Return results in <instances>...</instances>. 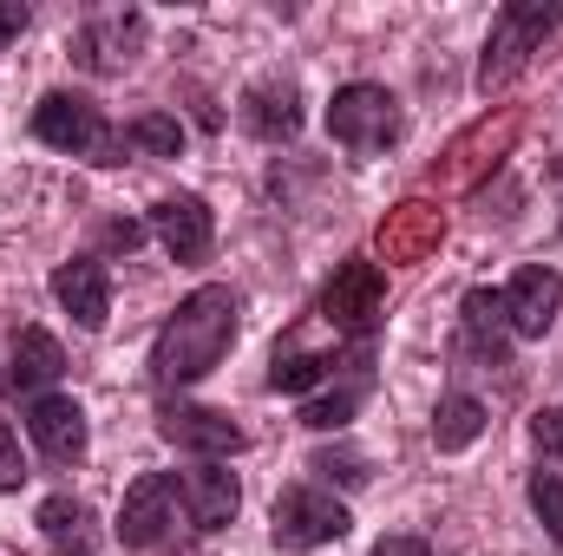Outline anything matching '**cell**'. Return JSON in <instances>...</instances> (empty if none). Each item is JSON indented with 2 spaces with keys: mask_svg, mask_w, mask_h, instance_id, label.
Listing matches in <instances>:
<instances>
[{
  "mask_svg": "<svg viewBox=\"0 0 563 556\" xmlns=\"http://www.w3.org/2000/svg\"><path fill=\"white\" fill-rule=\"evenodd\" d=\"M236 327H243V301H236V288H223V281H210V288H197V294H184L177 301V314L157 327V347H151V380L164 387V393H184V387H197L230 347H236Z\"/></svg>",
  "mask_w": 563,
  "mask_h": 556,
  "instance_id": "cell-1",
  "label": "cell"
},
{
  "mask_svg": "<svg viewBox=\"0 0 563 556\" xmlns=\"http://www.w3.org/2000/svg\"><path fill=\"white\" fill-rule=\"evenodd\" d=\"M558 26H563V0H511V7H498L492 40H485V59H478V92L511 86L531 66V53H544V40Z\"/></svg>",
  "mask_w": 563,
  "mask_h": 556,
  "instance_id": "cell-2",
  "label": "cell"
},
{
  "mask_svg": "<svg viewBox=\"0 0 563 556\" xmlns=\"http://www.w3.org/2000/svg\"><path fill=\"white\" fill-rule=\"evenodd\" d=\"M33 138L53 144V151H73L86 164H125L132 138L106 125V112L86 99V92H46L33 105Z\"/></svg>",
  "mask_w": 563,
  "mask_h": 556,
  "instance_id": "cell-3",
  "label": "cell"
},
{
  "mask_svg": "<svg viewBox=\"0 0 563 556\" xmlns=\"http://www.w3.org/2000/svg\"><path fill=\"white\" fill-rule=\"evenodd\" d=\"M400 132H407V119H400V99H394L387 86L354 79V86H341L334 105H328V138L341 144V151H354V157L394 151Z\"/></svg>",
  "mask_w": 563,
  "mask_h": 556,
  "instance_id": "cell-4",
  "label": "cell"
},
{
  "mask_svg": "<svg viewBox=\"0 0 563 556\" xmlns=\"http://www.w3.org/2000/svg\"><path fill=\"white\" fill-rule=\"evenodd\" d=\"M347 531H354L347 504L328 498V491H314V485H288L276 498V524H269L276 551L301 556V551H321V544H341Z\"/></svg>",
  "mask_w": 563,
  "mask_h": 556,
  "instance_id": "cell-5",
  "label": "cell"
},
{
  "mask_svg": "<svg viewBox=\"0 0 563 556\" xmlns=\"http://www.w3.org/2000/svg\"><path fill=\"white\" fill-rule=\"evenodd\" d=\"M380 314H387V276H380V263L347 256V263L328 276V288H321V321H328L334 334H367Z\"/></svg>",
  "mask_w": 563,
  "mask_h": 556,
  "instance_id": "cell-6",
  "label": "cell"
},
{
  "mask_svg": "<svg viewBox=\"0 0 563 556\" xmlns=\"http://www.w3.org/2000/svg\"><path fill=\"white\" fill-rule=\"evenodd\" d=\"M518 132H525V119L518 112H498V119H478L472 132H459L452 138V151L439 157V184H452V190H472L511 144H518Z\"/></svg>",
  "mask_w": 563,
  "mask_h": 556,
  "instance_id": "cell-7",
  "label": "cell"
},
{
  "mask_svg": "<svg viewBox=\"0 0 563 556\" xmlns=\"http://www.w3.org/2000/svg\"><path fill=\"white\" fill-rule=\"evenodd\" d=\"M157 438L177 445V452H203V458H236V452L250 445V432L230 413H217V407H184V400H170V407L157 413Z\"/></svg>",
  "mask_w": 563,
  "mask_h": 556,
  "instance_id": "cell-8",
  "label": "cell"
},
{
  "mask_svg": "<svg viewBox=\"0 0 563 556\" xmlns=\"http://www.w3.org/2000/svg\"><path fill=\"white\" fill-rule=\"evenodd\" d=\"M177 524V478L170 471H144L119 504V544L125 551H157Z\"/></svg>",
  "mask_w": 563,
  "mask_h": 556,
  "instance_id": "cell-9",
  "label": "cell"
},
{
  "mask_svg": "<svg viewBox=\"0 0 563 556\" xmlns=\"http://www.w3.org/2000/svg\"><path fill=\"white\" fill-rule=\"evenodd\" d=\"M558 308H563V276L551 263H525L511 276V288H505V327L518 341H544L551 321H558Z\"/></svg>",
  "mask_w": 563,
  "mask_h": 556,
  "instance_id": "cell-10",
  "label": "cell"
},
{
  "mask_svg": "<svg viewBox=\"0 0 563 556\" xmlns=\"http://www.w3.org/2000/svg\"><path fill=\"white\" fill-rule=\"evenodd\" d=\"M26 438H33L53 465H79L86 445H92V432H86V407L66 400V393H40V400L26 407Z\"/></svg>",
  "mask_w": 563,
  "mask_h": 556,
  "instance_id": "cell-11",
  "label": "cell"
},
{
  "mask_svg": "<svg viewBox=\"0 0 563 556\" xmlns=\"http://www.w3.org/2000/svg\"><path fill=\"white\" fill-rule=\"evenodd\" d=\"M151 236L170 249V263H203L210 256V243H217V216H210V203L203 197H164L157 210H151Z\"/></svg>",
  "mask_w": 563,
  "mask_h": 556,
  "instance_id": "cell-12",
  "label": "cell"
},
{
  "mask_svg": "<svg viewBox=\"0 0 563 556\" xmlns=\"http://www.w3.org/2000/svg\"><path fill=\"white\" fill-rule=\"evenodd\" d=\"M53 294H59V308H66L86 334H99V327L112 321V276H106L99 256H73V263H59V269H53Z\"/></svg>",
  "mask_w": 563,
  "mask_h": 556,
  "instance_id": "cell-13",
  "label": "cell"
},
{
  "mask_svg": "<svg viewBox=\"0 0 563 556\" xmlns=\"http://www.w3.org/2000/svg\"><path fill=\"white\" fill-rule=\"evenodd\" d=\"M177 504L190 511V524H197V531H223V524H236V504H243L236 471H223L217 458L190 465V471L177 478Z\"/></svg>",
  "mask_w": 563,
  "mask_h": 556,
  "instance_id": "cell-14",
  "label": "cell"
},
{
  "mask_svg": "<svg viewBox=\"0 0 563 556\" xmlns=\"http://www.w3.org/2000/svg\"><path fill=\"white\" fill-rule=\"evenodd\" d=\"M439 243H445V210L426 203V197H407V203L387 210V223H380V256H387V263H426Z\"/></svg>",
  "mask_w": 563,
  "mask_h": 556,
  "instance_id": "cell-15",
  "label": "cell"
},
{
  "mask_svg": "<svg viewBox=\"0 0 563 556\" xmlns=\"http://www.w3.org/2000/svg\"><path fill=\"white\" fill-rule=\"evenodd\" d=\"M308 334H314V327H295L276 347V360H269V387H276V393H308V387L334 380V367H341L334 354H341V347H314Z\"/></svg>",
  "mask_w": 563,
  "mask_h": 556,
  "instance_id": "cell-16",
  "label": "cell"
},
{
  "mask_svg": "<svg viewBox=\"0 0 563 556\" xmlns=\"http://www.w3.org/2000/svg\"><path fill=\"white\" fill-rule=\"evenodd\" d=\"M243 125L263 144H288L301 132V92H295L288 79H256V86L243 92Z\"/></svg>",
  "mask_w": 563,
  "mask_h": 556,
  "instance_id": "cell-17",
  "label": "cell"
},
{
  "mask_svg": "<svg viewBox=\"0 0 563 556\" xmlns=\"http://www.w3.org/2000/svg\"><path fill=\"white\" fill-rule=\"evenodd\" d=\"M59 374H66L59 341H53L46 327H20V334H13V360H7V393H13V400H20V393H46Z\"/></svg>",
  "mask_w": 563,
  "mask_h": 556,
  "instance_id": "cell-18",
  "label": "cell"
},
{
  "mask_svg": "<svg viewBox=\"0 0 563 556\" xmlns=\"http://www.w3.org/2000/svg\"><path fill=\"white\" fill-rule=\"evenodd\" d=\"M139 40H144L139 13H112V20H92V26L73 40V53H79L92 73H125V66L139 59Z\"/></svg>",
  "mask_w": 563,
  "mask_h": 556,
  "instance_id": "cell-19",
  "label": "cell"
},
{
  "mask_svg": "<svg viewBox=\"0 0 563 556\" xmlns=\"http://www.w3.org/2000/svg\"><path fill=\"white\" fill-rule=\"evenodd\" d=\"M459 314H465V334L478 341V354L498 367V360H505V334H511V327H505V294H492V288H472V294L459 301Z\"/></svg>",
  "mask_w": 563,
  "mask_h": 556,
  "instance_id": "cell-20",
  "label": "cell"
},
{
  "mask_svg": "<svg viewBox=\"0 0 563 556\" xmlns=\"http://www.w3.org/2000/svg\"><path fill=\"white\" fill-rule=\"evenodd\" d=\"M478 432H485V407L472 393H445L439 400V413H432V445L439 452H465Z\"/></svg>",
  "mask_w": 563,
  "mask_h": 556,
  "instance_id": "cell-21",
  "label": "cell"
},
{
  "mask_svg": "<svg viewBox=\"0 0 563 556\" xmlns=\"http://www.w3.org/2000/svg\"><path fill=\"white\" fill-rule=\"evenodd\" d=\"M33 524H40L59 551H92V511H86L79 498H66V491H59V498H46Z\"/></svg>",
  "mask_w": 563,
  "mask_h": 556,
  "instance_id": "cell-22",
  "label": "cell"
},
{
  "mask_svg": "<svg viewBox=\"0 0 563 556\" xmlns=\"http://www.w3.org/2000/svg\"><path fill=\"white\" fill-rule=\"evenodd\" d=\"M367 400V374H354L341 393H321V400H308L301 407V425H314V432H341L347 419H354V407Z\"/></svg>",
  "mask_w": 563,
  "mask_h": 556,
  "instance_id": "cell-23",
  "label": "cell"
},
{
  "mask_svg": "<svg viewBox=\"0 0 563 556\" xmlns=\"http://www.w3.org/2000/svg\"><path fill=\"white\" fill-rule=\"evenodd\" d=\"M125 138L139 144L144 157H184V125H177L170 112H139Z\"/></svg>",
  "mask_w": 563,
  "mask_h": 556,
  "instance_id": "cell-24",
  "label": "cell"
},
{
  "mask_svg": "<svg viewBox=\"0 0 563 556\" xmlns=\"http://www.w3.org/2000/svg\"><path fill=\"white\" fill-rule=\"evenodd\" d=\"M531 511L551 531V544H563V471H538L531 478Z\"/></svg>",
  "mask_w": 563,
  "mask_h": 556,
  "instance_id": "cell-25",
  "label": "cell"
},
{
  "mask_svg": "<svg viewBox=\"0 0 563 556\" xmlns=\"http://www.w3.org/2000/svg\"><path fill=\"white\" fill-rule=\"evenodd\" d=\"M26 485V458H20V432L0 419V491H20Z\"/></svg>",
  "mask_w": 563,
  "mask_h": 556,
  "instance_id": "cell-26",
  "label": "cell"
},
{
  "mask_svg": "<svg viewBox=\"0 0 563 556\" xmlns=\"http://www.w3.org/2000/svg\"><path fill=\"white\" fill-rule=\"evenodd\" d=\"M308 471H321V478H341V485H367V465H361L354 452H341V458H334V452H321Z\"/></svg>",
  "mask_w": 563,
  "mask_h": 556,
  "instance_id": "cell-27",
  "label": "cell"
},
{
  "mask_svg": "<svg viewBox=\"0 0 563 556\" xmlns=\"http://www.w3.org/2000/svg\"><path fill=\"white\" fill-rule=\"evenodd\" d=\"M531 438H538V452L563 458V407H551V413H538V419H531Z\"/></svg>",
  "mask_w": 563,
  "mask_h": 556,
  "instance_id": "cell-28",
  "label": "cell"
},
{
  "mask_svg": "<svg viewBox=\"0 0 563 556\" xmlns=\"http://www.w3.org/2000/svg\"><path fill=\"white\" fill-rule=\"evenodd\" d=\"M139 243H144V223H106V249H125L132 256Z\"/></svg>",
  "mask_w": 563,
  "mask_h": 556,
  "instance_id": "cell-29",
  "label": "cell"
},
{
  "mask_svg": "<svg viewBox=\"0 0 563 556\" xmlns=\"http://www.w3.org/2000/svg\"><path fill=\"white\" fill-rule=\"evenodd\" d=\"M374 556H432V544H426V537H380Z\"/></svg>",
  "mask_w": 563,
  "mask_h": 556,
  "instance_id": "cell-30",
  "label": "cell"
},
{
  "mask_svg": "<svg viewBox=\"0 0 563 556\" xmlns=\"http://www.w3.org/2000/svg\"><path fill=\"white\" fill-rule=\"evenodd\" d=\"M20 26H26V7H13V0H0V46H7V40H13Z\"/></svg>",
  "mask_w": 563,
  "mask_h": 556,
  "instance_id": "cell-31",
  "label": "cell"
},
{
  "mask_svg": "<svg viewBox=\"0 0 563 556\" xmlns=\"http://www.w3.org/2000/svg\"><path fill=\"white\" fill-rule=\"evenodd\" d=\"M59 556H92V551H59Z\"/></svg>",
  "mask_w": 563,
  "mask_h": 556,
  "instance_id": "cell-32",
  "label": "cell"
}]
</instances>
